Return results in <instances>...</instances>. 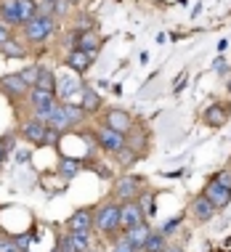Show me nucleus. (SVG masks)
Masks as SVG:
<instances>
[{"mask_svg":"<svg viewBox=\"0 0 231 252\" xmlns=\"http://www.w3.org/2000/svg\"><path fill=\"white\" fill-rule=\"evenodd\" d=\"M30 104H32L35 117H37L40 122H45V125H48L53 109H56V93L40 91V88H32V91H30Z\"/></svg>","mask_w":231,"mask_h":252,"instance_id":"1","label":"nucleus"},{"mask_svg":"<svg viewBox=\"0 0 231 252\" xmlns=\"http://www.w3.org/2000/svg\"><path fill=\"white\" fill-rule=\"evenodd\" d=\"M93 228L101 231V234H112V231L120 228V204H101V207L93 213Z\"/></svg>","mask_w":231,"mask_h":252,"instance_id":"2","label":"nucleus"},{"mask_svg":"<svg viewBox=\"0 0 231 252\" xmlns=\"http://www.w3.org/2000/svg\"><path fill=\"white\" fill-rule=\"evenodd\" d=\"M96 141H99V146L104 149V152H112V154H117V152H122V149L128 146L125 135L112 130V127H106V125H101L96 130Z\"/></svg>","mask_w":231,"mask_h":252,"instance_id":"3","label":"nucleus"},{"mask_svg":"<svg viewBox=\"0 0 231 252\" xmlns=\"http://www.w3.org/2000/svg\"><path fill=\"white\" fill-rule=\"evenodd\" d=\"M24 32H27V40H30V43H43V40L53 32V19L51 16H35L32 22L24 24Z\"/></svg>","mask_w":231,"mask_h":252,"instance_id":"4","label":"nucleus"},{"mask_svg":"<svg viewBox=\"0 0 231 252\" xmlns=\"http://www.w3.org/2000/svg\"><path fill=\"white\" fill-rule=\"evenodd\" d=\"M138 223H144V207H141L138 202H122L120 204V226L122 228H133L138 226Z\"/></svg>","mask_w":231,"mask_h":252,"instance_id":"5","label":"nucleus"},{"mask_svg":"<svg viewBox=\"0 0 231 252\" xmlns=\"http://www.w3.org/2000/svg\"><path fill=\"white\" fill-rule=\"evenodd\" d=\"M104 125L122 133V135H128L131 127H133V120H131V114H128L125 109H109V112L104 114Z\"/></svg>","mask_w":231,"mask_h":252,"instance_id":"6","label":"nucleus"},{"mask_svg":"<svg viewBox=\"0 0 231 252\" xmlns=\"http://www.w3.org/2000/svg\"><path fill=\"white\" fill-rule=\"evenodd\" d=\"M48 130L51 127L45 125V122H40L37 117L35 120H30V122H24L22 125V135L30 144H35V146H45V138H48Z\"/></svg>","mask_w":231,"mask_h":252,"instance_id":"7","label":"nucleus"},{"mask_svg":"<svg viewBox=\"0 0 231 252\" xmlns=\"http://www.w3.org/2000/svg\"><path fill=\"white\" fill-rule=\"evenodd\" d=\"M114 194H117V199H122V202H133L135 196L141 194V178H135V175L120 178L114 183Z\"/></svg>","mask_w":231,"mask_h":252,"instance_id":"8","label":"nucleus"},{"mask_svg":"<svg viewBox=\"0 0 231 252\" xmlns=\"http://www.w3.org/2000/svg\"><path fill=\"white\" fill-rule=\"evenodd\" d=\"M0 88H3L8 96L13 98H22V96H30L32 88L27 85V80L22 77V74H5V77H0Z\"/></svg>","mask_w":231,"mask_h":252,"instance_id":"9","label":"nucleus"},{"mask_svg":"<svg viewBox=\"0 0 231 252\" xmlns=\"http://www.w3.org/2000/svg\"><path fill=\"white\" fill-rule=\"evenodd\" d=\"M205 196L215 204V210H223V207H229V204H231V189L221 186L215 178L205 186Z\"/></svg>","mask_w":231,"mask_h":252,"instance_id":"10","label":"nucleus"},{"mask_svg":"<svg viewBox=\"0 0 231 252\" xmlns=\"http://www.w3.org/2000/svg\"><path fill=\"white\" fill-rule=\"evenodd\" d=\"M72 43H74V48H80V51H85V53H91V56H96L99 48H101V37L96 35V32H77V35L72 37Z\"/></svg>","mask_w":231,"mask_h":252,"instance_id":"11","label":"nucleus"},{"mask_svg":"<svg viewBox=\"0 0 231 252\" xmlns=\"http://www.w3.org/2000/svg\"><path fill=\"white\" fill-rule=\"evenodd\" d=\"M192 213H194V218H197L199 223H207L210 218L215 215V204L210 202L205 194H202V196H197V199L192 202Z\"/></svg>","mask_w":231,"mask_h":252,"instance_id":"12","label":"nucleus"},{"mask_svg":"<svg viewBox=\"0 0 231 252\" xmlns=\"http://www.w3.org/2000/svg\"><path fill=\"white\" fill-rule=\"evenodd\" d=\"M66 228L69 231H91L93 228V213L91 210H77V213H72L69 220H66Z\"/></svg>","mask_w":231,"mask_h":252,"instance_id":"13","label":"nucleus"},{"mask_svg":"<svg viewBox=\"0 0 231 252\" xmlns=\"http://www.w3.org/2000/svg\"><path fill=\"white\" fill-rule=\"evenodd\" d=\"M93 59H96V56H91V53H85L80 48H72L69 56H66V64H69L74 72H88V69H91V64H93Z\"/></svg>","mask_w":231,"mask_h":252,"instance_id":"14","label":"nucleus"},{"mask_svg":"<svg viewBox=\"0 0 231 252\" xmlns=\"http://www.w3.org/2000/svg\"><path fill=\"white\" fill-rule=\"evenodd\" d=\"M74 122L69 117V112H66V104H56V109H53L51 120H48V127H53V130H66V127H72Z\"/></svg>","mask_w":231,"mask_h":252,"instance_id":"15","label":"nucleus"},{"mask_svg":"<svg viewBox=\"0 0 231 252\" xmlns=\"http://www.w3.org/2000/svg\"><path fill=\"white\" fill-rule=\"evenodd\" d=\"M226 120H229V106H226V104H213V106H207L205 122H207L210 127H223V125H226Z\"/></svg>","mask_w":231,"mask_h":252,"instance_id":"16","label":"nucleus"},{"mask_svg":"<svg viewBox=\"0 0 231 252\" xmlns=\"http://www.w3.org/2000/svg\"><path fill=\"white\" fill-rule=\"evenodd\" d=\"M149 236H152V228H149L146 223H138V226H133V228L125 231V239L131 242L135 250H144V244H146Z\"/></svg>","mask_w":231,"mask_h":252,"instance_id":"17","label":"nucleus"},{"mask_svg":"<svg viewBox=\"0 0 231 252\" xmlns=\"http://www.w3.org/2000/svg\"><path fill=\"white\" fill-rule=\"evenodd\" d=\"M80 106L85 109V114H93V112H99L101 109V96L96 91H93V88H80Z\"/></svg>","mask_w":231,"mask_h":252,"instance_id":"18","label":"nucleus"},{"mask_svg":"<svg viewBox=\"0 0 231 252\" xmlns=\"http://www.w3.org/2000/svg\"><path fill=\"white\" fill-rule=\"evenodd\" d=\"M16 11L22 16V24H27L37 16V3L35 0H16Z\"/></svg>","mask_w":231,"mask_h":252,"instance_id":"19","label":"nucleus"},{"mask_svg":"<svg viewBox=\"0 0 231 252\" xmlns=\"http://www.w3.org/2000/svg\"><path fill=\"white\" fill-rule=\"evenodd\" d=\"M0 13H3L5 24H22V16H19V11H16V0H3Z\"/></svg>","mask_w":231,"mask_h":252,"instance_id":"20","label":"nucleus"},{"mask_svg":"<svg viewBox=\"0 0 231 252\" xmlns=\"http://www.w3.org/2000/svg\"><path fill=\"white\" fill-rule=\"evenodd\" d=\"M40 91H51V93H56V77H53V72L51 69H45V66H40V77H37V85Z\"/></svg>","mask_w":231,"mask_h":252,"instance_id":"21","label":"nucleus"},{"mask_svg":"<svg viewBox=\"0 0 231 252\" xmlns=\"http://www.w3.org/2000/svg\"><path fill=\"white\" fill-rule=\"evenodd\" d=\"M165 250H167L165 234H154L152 231V236H149L146 244H144V252H165Z\"/></svg>","mask_w":231,"mask_h":252,"instance_id":"22","label":"nucleus"},{"mask_svg":"<svg viewBox=\"0 0 231 252\" xmlns=\"http://www.w3.org/2000/svg\"><path fill=\"white\" fill-rule=\"evenodd\" d=\"M69 239H72V244H74V250H77V252H88V250H91V239H88V231H72Z\"/></svg>","mask_w":231,"mask_h":252,"instance_id":"23","label":"nucleus"},{"mask_svg":"<svg viewBox=\"0 0 231 252\" xmlns=\"http://www.w3.org/2000/svg\"><path fill=\"white\" fill-rule=\"evenodd\" d=\"M59 173L64 175V178H74V175L80 173V162L77 159H61V165H59Z\"/></svg>","mask_w":231,"mask_h":252,"instance_id":"24","label":"nucleus"},{"mask_svg":"<svg viewBox=\"0 0 231 252\" xmlns=\"http://www.w3.org/2000/svg\"><path fill=\"white\" fill-rule=\"evenodd\" d=\"M59 93H61L64 98H69L72 93H80V85H77V80H74V77H61Z\"/></svg>","mask_w":231,"mask_h":252,"instance_id":"25","label":"nucleus"},{"mask_svg":"<svg viewBox=\"0 0 231 252\" xmlns=\"http://www.w3.org/2000/svg\"><path fill=\"white\" fill-rule=\"evenodd\" d=\"M0 51H3L5 56H11V59H16V56H24V45H19L13 37H8V40H5V43H3V48H0Z\"/></svg>","mask_w":231,"mask_h":252,"instance_id":"26","label":"nucleus"},{"mask_svg":"<svg viewBox=\"0 0 231 252\" xmlns=\"http://www.w3.org/2000/svg\"><path fill=\"white\" fill-rule=\"evenodd\" d=\"M22 77L27 80V85H30V88H35L37 85V77H40V66H30V69H24Z\"/></svg>","mask_w":231,"mask_h":252,"instance_id":"27","label":"nucleus"},{"mask_svg":"<svg viewBox=\"0 0 231 252\" xmlns=\"http://www.w3.org/2000/svg\"><path fill=\"white\" fill-rule=\"evenodd\" d=\"M66 112H69V117H72L74 125H77V122H83V117H85V109L83 106H74V104H66Z\"/></svg>","mask_w":231,"mask_h":252,"instance_id":"28","label":"nucleus"},{"mask_svg":"<svg viewBox=\"0 0 231 252\" xmlns=\"http://www.w3.org/2000/svg\"><path fill=\"white\" fill-rule=\"evenodd\" d=\"M0 252H24L16 239H0Z\"/></svg>","mask_w":231,"mask_h":252,"instance_id":"29","label":"nucleus"},{"mask_svg":"<svg viewBox=\"0 0 231 252\" xmlns=\"http://www.w3.org/2000/svg\"><path fill=\"white\" fill-rule=\"evenodd\" d=\"M112 252H141V250H135L133 244L128 242L125 236H122V239H117V242H114V250H112Z\"/></svg>","mask_w":231,"mask_h":252,"instance_id":"30","label":"nucleus"},{"mask_svg":"<svg viewBox=\"0 0 231 252\" xmlns=\"http://www.w3.org/2000/svg\"><path fill=\"white\" fill-rule=\"evenodd\" d=\"M117 157H120V162H122V165H133V162H135V154L131 152V149H122V152H117Z\"/></svg>","mask_w":231,"mask_h":252,"instance_id":"31","label":"nucleus"},{"mask_svg":"<svg viewBox=\"0 0 231 252\" xmlns=\"http://www.w3.org/2000/svg\"><path fill=\"white\" fill-rule=\"evenodd\" d=\"M53 11H56V8H53V3H48V0H40V5H37V16H51Z\"/></svg>","mask_w":231,"mask_h":252,"instance_id":"32","label":"nucleus"},{"mask_svg":"<svg viewBox=\"0 0 231 252\" xmlns=\"http://www.w3.org/2000/svg\"><path fill=\"white\" fill-rule=\"evenodd\" d=\"M215 181H218L221 186H226V189H231V173H221V175H215Z\"/></svg>","mask_w":231,"mask_h":252,"instance_id":"33","label":"nucleus"},{"mask_svg":"<svg viewBox=\"0 0 231 252\" xmlns=\"http://www.w3.org/2000/svg\"><path fill=\"white\" fill-rule=\"evenodd\" d=\"M53 8H56V13H64L66 8H69V0H56V3H53Z\"/></svg>","mask_w":231,"mask_h":252,"instance_id":"34","label":"nucleus"},{"mask_svg":"<svg viewBox=\"0 0 231 252\" xmlns=\"http://www.w3.org/2000/svg\"><path fill=\"white\" fill-rule=\"evenodd\" d=\"M8 37H11V32L5 30L3 24H0V48H3V43H5V40H8Z\"/></svg>","mask_w":231,"mask_h":252,"instance_id":"35","label":"nucleus"},{"mask_svg":"<svg viewBox=\"0 0 231 252\" xmlns=\"http://www.w3.org/2000/svg\"><path fill=\"white\" fill-rule=\"evenodd\" d=\"M165 252H183V247H167Z\"/></svg>","mask_w":231,"mask_h":252,"instance_id":"36","label":"nucleus"},{"mask_svg":"<svg viewBox=\"0 0 231 252\" xmlns=\"http://www.w3.org/2000/svg\"><path fill=\"white\" fill-rule=\"evenodd\" d=\"M3 157H5V149H3V144H0V162H3Z\"/></svg>","mask_w":231,"mask_h":252,"instance_id":"37","label":"nucleus"},{"mask_svg":"<svg viewBox=\"0 0 231 252\" xmlns=\"http://www.w3.org/2000/svg\"><path fill=\"white\" fill-rule=\"evenodd\" d=\"M69 3H80V0H69Z\"/></svg>","mask_w":231,"mask_h":252,"instance_id":"38","label":"nucleus"},{"mask_svg":"<svg viewBox=\"0 0 231 252\" xmlns=\"http://www.w3.org/2000/svg\"><path fill=\"white\" fill-rule=\"evenodd\" d=\"M48 3H56V0H48Z\"/></svg>","mask_w":231,"mask_h":252,"instance_id":"39","label":"nucleus"},{"mask_svg":"<svg viewBox=\"0 0 231 252\" xmlns=\"http://www.w3.org/2000/svg\"><path fill=\"white\" fill-rule=\"evenodd\" d=\"M229 91H231V83H229Z\"/></svg>","mask_w":231,"mask_h":252,"instance_id":"40","label":"nucleus"},{"mask_svg":"<svg viewBox=\"0 0 231 252\" xmlns=\"http://www.w3.org/2000/svg\"><path fill=\"white\" fill-rule=\"evenodd\" d=\"M88 252H91V250H88Z\"/></svg>","mask_w":231,"mask_h":252,"instance_id":"41","label":"nucleus"}]
</instances>
